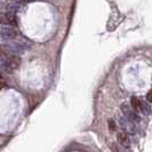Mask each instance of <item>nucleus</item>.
Here are the masks:
<instances>
[{
    "label": "nucleus",
    "instance_id": "1",
    "mask_svg": "<svg viewBox=\"0 0 152 152\" xmlns=\"http://www.w3.org/2000/svg\"><path fill=\"white\" fill-rule=\"evenodd\" d=\"M21 58L17 55L11 54H0V71L13 73L14 71L20 68Z\"/></svg>",
    "mask_w": 152,
    "mask_h": 152
},
{
    "label": "nucleus",
    "instance_id": "2",
    "mask_svg": "<svg viewBox=\"0 0 152 152\" xmlns=\"http://www.w3.org/2000/svg\"><path fill=\"white\" fill-rule=\"evenodd\" d=\"M31 46L24 41H9L7 43L0 45V54H11V55H22Z\"/></svg>",
    "mask_w": 152,
    "mask_h": 152
},
{
    "label": "nucleus",
    "instance_id": "3",
    "mask_svg": "<svg viewBox=\"0 0 152 152\" xmlns=\"http://www.w3.org/2000/svg\"><path fill=\"white\" fill-rule=\"evenodd\" d=\"M0 37L6 41H13L18 37V32L14 27L11 25H2L0 27Z\"/></svg>",
    "mask_w": 152,
    "mask_h": 152
},
{
    "label": "nucleus",
    "instance_id": "4",
    "mask_svg": "<svg viewBox=\"0 0 152 152\" xmlns=\"http://www.w3.org/2000/svg\"><path fill=\"white\" fill-rule=\"evenodd\" d=\"M0 24L15 27L17 24V20L13 13H1L0 14Z\"/></svg>",
    "mask_w": 152,
    "mask_h": 152
},
{
    "label": "nucleus",
    "instance_id": "5",
    "mask_svg": "<svg viewBox=\"0 0 152 152\" xmlns=\"http://www.w3.org/2000/svg\"><path fill=\"white\" fill-rule=\"evenodd\" d=\"M123 111H124L125 116H126L130 121H138V120H139V119H138V116L136 114V112H135L134 110H132L129 106L124 105Z\"/></svg>",
    "mask_w": 152,
    "mask_h": 152
},
{
    "label": "nucleus",
    "instance_id": "6",
    "mask_svg": "<svg viewBox=\"0 0 152 152\" xmlns=\"http://www.w3.org/2000/svg\"><path fill=\"white\" fill-rule=\"evenodd\" d=\"M117 138H118V142L123 145V146H127L128 144H129V139H128V136H127V134L124 133V132H121V133H118V135H117Z\"/></svg>",
    "mask_w": 152,
    "mask_h": 152
},
{
    "label": "nucleus",
    "instance_id": "7",
    "mask_svg": "<svg viewBox=\"0 0 152 152\" xmlns=\"http://www.w3.org/2000/svg\"><path fill=\"white\" fill-rule=\"evenodd\" d=\"M141 102L142 101L138 97H132L130 98V105H132V108L135 111H139V109H141Z\"/></svg>",
    "mask_w": 152,
    "mask_h": 152
},
{
    "label": "nucleus",
    "instance_id": "8",
    "mask_svg": "<svg viewBox=\"0 0 152 152\" xmlns=\"http://www.w3.org/2000/svg\"><path fill=\"white\" fill-rule=\"evenodd\" d=\"M141 112H143L144 114H149L150 112H151V108H150V105L146 103V102H141V109H139Z\"/></svg>",
    "mask_w": 152,
    "mask_h": 152
},
{
    "label": "nucleus",
    "instance_id": "9",
    "mask_svg": "<svg viewBox=\"0 0 152 152\" xmlns=\"http://www.w3.org/2000/svg\"><path fill=\"white\" fill-rule=\"evenodd\" d=\"M18 7H20V6H18L17 4H9V5L7 6V8H8V13H13V14H14L15 12L18 9Z\"/></svg>",
    "mask_w": 152,
    "mask_h": 152
},
{
    "label": "nucleus",
    "instance_id": "10",
    "mask_svg": "<svg viewBox=\"0 0 152 152\" xmlns=\"http://www.w3.org/2000/svg\"><path fill=\"white\" fill-rule=\"evenodd\" d=\"M6 86V79L0 74V90Z\"/></svg>",
    "mask_w": 152,
    "mask_h": 152
},
{
    "label": "nucleus",
    "instance_id": "11",
    "mask_svg": "<svg viewBox=\"0 0 152 152\" xmlns=\"http://www.w3.org/2000/svg\"><path fill=\"white\" fill-rule=\"evenodd\" d=\"M109 128H110L111 132L116 130V124H114V121H113V120H109Z\"/></svg>",
    "mask_w": 152,
    "mask_h": 152
},
{
    "label": "nucleus",
    "instance_id": "12",
    "mask_svg": "<svg viewBox=\"0 0 152 152\" xmlns=\"http://www.w3.org/2000/svg\"><path fill=\"white\" fill-rule=\"evenodd\" d=\"M146 101L150 102V103H152V88L149 90V93L146 94Z\"/></svg>",
    "mask_w": 152,
    "mask_h": 152
}]
</instances>
